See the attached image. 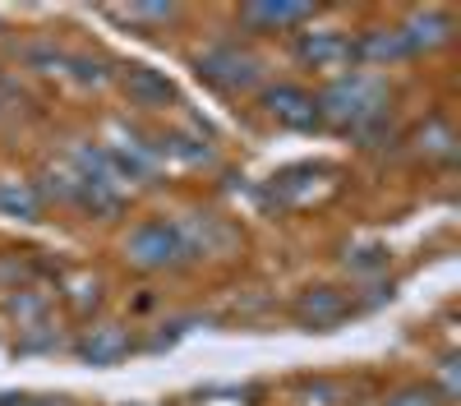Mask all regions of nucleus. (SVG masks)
Returning <instances> with one entry per match:
<instances>
[{"label":"nucleus","mask_w":461,"mask_h":406,"mask_svg":"<svg viewBox=\"0 0 461 406\" xmlns=\"http://www.w3.org/2000/svg\"><path fill=\"white\" fill-rule=\"evenodd\" d=\"M42 212H47V199H42V190H37V176L0 171V217L32 227V221H42Z\"/></svg>","instance_id":"nucleus-14"},{"label":"nucleus","mask_w":461,"mask_h":406,"mask_svg":"<svg viewBox=\"0 0 461 406\" xmlns=\"http://www.w3.org/2000/svg\"><path fill=\"white\" fill-rule=\"evenodd\" d=\"M406 143H411L415 162H425V167H452L456 162V125L443 116V111H434V116L420 121L406 134Z\"/></svg>","instance_id":"nucleus-13"},{"label":"nucleus","mask_w":461,"mask_h":406,"mask_svg":"<svg viewBox=\"0 0 461 406\" xmlns=\"http://www.w3.org/2000/svg\"><path fill=\"white\" fill-rule=\"evenodd\" d=\"M134 347H139L134 332H130V323H121V319H88V323L79 328V338L69 342V351L79 356V365H93V369L121 365Z\"/></svg>","instance_id":"nucleus-7"},{"label":"nucleus","mask_w":461,"mask_h":406,"mask_svg":"<svg viewBox=\"0 0 461 406\" xmlns=\"http://www.w3.org/2000/svg\"><path fill=\"white\" fill-rule=\"evenodd\" d=\"M291 406H351V388L332 374H310V379H295L286 392Z\"/></svg>","instance_id":"nucleus-15"},{"label":"nucleus","mask_w":461,"mask_h":406,"mask_svg":"<svg viewBox=\"0 0 461 406\" xmlns=\"http://www.w3.org/2000/svg\"><path fill=\"white\" fill-rule=\"evenodd\" d=\"M258 111H263V121H273L277 130H291V134L319 130L314 88H304L300 79H273V84H263L258 88Z\"/></svg>","instance_id":"nucleus-5"},{"label":"nucleus","mask_w":461,"mask_h":406,"mask_svg":"<svg viewBox=\"0 0 461 406\" xmlns=\"http://www.w3.org/2000/svg\"><path fill=\"white\" fill-rule=\"evenodd\" d=\"M378 406H443V397L429 388V383H397V388H388L383 392V401Z\"/></svg>","instance_id":"nucleus-21"},{"label":"nucleus","mask_w":461,"mask_h":406,"mask_svg":"<svg viewBox=\"0 0 461 406\" xmlns=\"http://www.w3.org/2000/svg\"><path fill=\"white\" fill-rule=\"evenodd\" d=\"M60 301L79 314V319H93V310H102V301H106V282L97 277V273H88V268H79V273H65V282H60Z\"/></svg>","instance_id":"nucleus-16"},{"label":"nucleus","mask_w":461,"mask_h":406,"mask_svg":"<svg viewBox=\"0 0 461 406\" xmlns=\"http://www.w3.org/2000/svg\"><path fill=\"white\" fill-rule=\"evenodd\" d=\"M356 314V291H341V286H304L295 295V305H291V319L304 328V332H332L341 328L346 319Z\"/></svg>","instance_id":"nucleus-9"},{"label":"nucleus","mask_w":461,"mask_h":406,"mask_svg":"<svg viewBox=\"0 0 461 406\" xmlns=\"http://www.w3.org/2000/svg\"><path fill=\"white\" fill-rule=\"evenodd\" d=\"M397 32H402L411 60H420V56H434V51L452 47L456 14H452V10H438V5H415V10H406V14L397 19Z\"/></svg>","instance_id":"nucleus-10"},{"label":"nucleus","mask_w":461,"mask_h":406,"mask_svg":"<svg viewBox=\"0 0 461 406\" xmlns=\"http://www.w3.org/2000/svg\"><path fill=\"white\" fill-rule=\"evenodd\" d=\"M351 47H356V69H369V74H388L397 65H411V51L402 42L397 23H365V28H351Z\"/></svg>","instance_id":"nucleus-11"},{"label":"nucleus","mask_w":461,"mask_h":406,"mask_svg":"<svg viewBox=\"0 0 461 406\" xmlns=\"http://www.w3.org/2000/svg\"><path fill=\"white\" fill-rule=\"evenodd\" d=\"M319 14L323 10L310 0H249L236 10V28H245V37H295Z\"/></svg>","instance_id":"nucleus-6"},{"label":"nucleus","mask_w":461,"mask_h":406,"mask_svg":"<svg viewBox=\"0 0 461 406\" xmlns=\"http://www.w3.org/2000/svg\"><path fill=\"white\" fill-rule=\"evenodd\" d=\"M115 88H121L125 106L143 111V116H158V111H171L180 102V93H176V84L167 79V74L152 69V65H139V60L115 65Z\"/></svg>","instance_id":"nucleus-8"},{"label":"nucleus","mask_w":461,"mask_h":406,"mask_svg":"<svg viewBox=\"0 0 461 406\" xmlns=\"http://www.w3.org/2000/svg\"><path fill=\"white\" fill-rule=\"evenodd\" d=\"M341 268L351 273V277H360V282H369V277H378V273H388V249L383 245H346V254H341Z\"/></svg>","instance_id":"nucleus-20"},{"label":"nucleus","mask_w":461,"mask_h":406,"mask_svg":"<svg viewBox=\"0 0 461 406\" xmlns=\"http://www.w3.org/2000/svg\"><path fill=\"white\" fill-rule=\"evenodd\" d=\"M121 258L143 277L189 268V249H185V236L176 227V217H139L121 236Z\"/></svg>","instance_id":"nucleus-3"},{"label":"nucleus","mask_w":461,"mask_h":406,"mask_svg":"<svg viewBox=\"0 0 461 406\" xmlns=\"http://www.w3.org/2000/svg\"><path fill=\"white\" fill-rule=\"evenodd\" d=\"M65 47H56L51 37H28V42L19 47V60H23V69H32V74H47V79H60L65 74Z\"/></svg>","instance_id":"nucleus-18"},{"label":"nucleus","mask_w":461,"mask_h":406,"mask_svg":"<svg viewBox=\"0 0 461 406\" xmlns=\"http://www.w3.org/2000/svg\"><path fill=\"white\" fill-rule=\"evenodd\" d=\"M323 19V14H319ZM304 23L295 37H291V56L300 69L319 74V79H337V74L356 69V47H351V28L341 23Z\"/></svg>","instance_id":"nucleus-4"},{"label":"nucleus","mask_w":461,"mask_h":406,"mask_svg":"<svg viewBox=\"0 0 461 406\" xmlns=\"http://www.w3.org/2000/svg\"><path fill=\"white\" fill-rule=\"evenodd\" d=\"M60 79H69V84H79L84 93H93V88L115 84V69H111V60H102V56L69 51V56H65V74H60Z\"/></svg>","instance_id":"nucleus-17"},{"label":"nucleus","mask_w":461,"mask_h":406,"mask_svg":"<svg viewBox=\"0 0 461 406\" xmlns=\"http://www.w3.org/2000/svg\"><path fill=\"white\" fill-rule=\"evenodd\" d=\"M314 102H319V130H337L356 139L360 130L393 116V84L388 74L346 69L337 79H323V88H314Z\"/></svg>","instance_id":"nucleus-1"},{"label":"nucleus","mask_w":461,"mask_h":406,"mask_svg":"<svg viewBox=\"0 0 461 406\" xmlns=\"http://www.w3.org/2000/svg\"><path fill=\"white\" fill-rule=\"evenodd\" d=\"M111 19H125V23H139L143 32H167L185 19L180 5H125V10H111Z\"/></svg>","instance_id":"nucleus-19"},{"label":"nucleus","mask_w":461,"mask_h":406,"mask_svg":"<svg viewBox=\"0 0 461 406\" xmlns=\"http://www.w3.org/2000/svg\"><path fill=\"white\" fill-rule=\"evenodd\" d=\"M194 74L221 97H245V93H258L267 79H263V56L240 42V37H217L203 51H194Z\"/></svg>","instance_id":"nucleus-2"},{"label":"nucleus","mask_w":461,"mask_h":406,"mask_svg":"<svg viewBox=\"0 0 461 406\" xmlns=\"http://www.w3.org/2000/svg\"><path fill=\"white\" fill-rule=\"evenodd\" d=\"M176 227L185 236L189 264H194V258H230L240 249V231L230 227L226 217H217V212H189L185 221H176Z\"/></svg>","instance_id":"nucleus-12"},{"label":"nucleus","mask_w":461,"mask_h":406,"mask_svg":"<svg viewBox=\"0 0 461 406\" xmlns=\"http://www.w3.org/2000/svg\"><path fill=\"white\" fill-rule=\"evenodd\" d=\"M28 286L23 282V264H19V254H0V301H5L10 291Z\"/></svg>","instance_id":"nucleus-22"},{"label":"nucleus","mask_w":461,"mask_h":406,"mask_svg":"<svg viewBox=\"0 0 461 406\" xmlns=\"http://www.w3.org/2000/svg\"><path fill=\"white\" fill-rule=\"evenodd\" d=\"M0 37H5V23H0Z\"/></svg>","instance_id":"nucleus-23"}]
</instances>
